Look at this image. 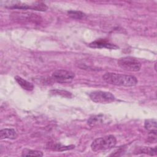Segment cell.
<instances>
[{"mask_svg": "<svg viewBox=\"0 0 157 157\" xmlns=\"http://www.w3.org/2000/svg\"><path fill=\"white\" fill-rule=\"evenodd\" d=\"M103 80L107 83L124 86H133L137 84V78L133 75L107 72L102 76Z\"/></svg>", "mask_w": 157, "mask_h": 157, "instance_id": "6da1fadb", "label": "cell"}, {"mask_svg": "<svg viewBox=\"0 0 157 157\" xmlns=\"http://www.w3.org/2000/svg\"><path fill=\"white\" fill-rule=\"evenodd\" d=\"M116 144L115 137L113 135H109L94 140L91 144V148L94 151H99L112 148Z\"/></svg>", "mask_w": 157, "mask_h": 157, "instance_id": "7a4b0ae2", "label": "cell"}, {"mask_svg": "<svg viewBox=\"0 0 157 157\" xmlns=\"http://www.w3.org/2000/svg\"><path fill=\"white\" fill-rule=\"evenodd\" d=\"M118 65L124 70L137 72L141 68V63L135 58L131 56H126L120 58L117 62Z\"/></svg>", "mask_w": 157, "mask_h": 157, "instance_id": "3957f363", "label": "cell"}, {"mask_svg": "<svg viewBox=\"0 0 157 157\" xmlns=\"http://www.w3.org/2000/svg\"><path fill=\"white\" fill-rule=\"evenodd\" d=\"M90 99L94 102L105 104L113 102L115 98L110 92L104 91H94L90 94Z\"/></svg>", "mask_w": 157, "mask_h": 157, "instance_id": "277c9868", "label": "cell"}, {"mask_svg": "<svg viewBox=\"0 0 157 157\" xmlns=\"http://www.w3.org/2000/svg\"><path fill=\"white\" fill-rule=\"evenodd\" d=\"M52 77L54 80L58 82L63 83L70 82L73 80L75 77V74L74 72L59 69L53 72Z\"/></svg>", "mask_w": 157, "mask_h": 157, "instance_id": "5b68a950", "label": "cell"}, {"mask_svg": "<svg viewBox=\"0 0 157 157\" xmlns=\"http://www.w3.org/2000/svg\"><path fill=\"white\" fill-rule=\"evenodd\" d=\"M10 9H31L35 10H39V11H45L47 9V6L42 2H37L34 3L31 5H28L26 4H21L20 2L15 3V4L11 5L9 7Z\"/></svg>", "mask_w": 157, "mask_h": 157, "instance_id": "8992f818", "label": "cell"}, {"mask_svg": "<svg viewBox=\"0 0 157 157\" xmlns=\"http://www.w3.org/2000/svg\"><path fill=\"white\" fill-rule=\"evenodd\" d=\"M89 46L91 48H106L108 49H113L117 50L118 48V47L115 44H112L109 41L105 39H98L94 40L90 44H89Z\"/></svg>", "mask_w": 157, "mask_h": 157, "instance_id": "52a82bcc", "label": "cell"}, {"mask_svg": "<svg viewBox=\"0 0 157 157\" xmlns=\"http://www.w3.org/2000/svg\"><path fill=\"white\" fill-rule=\"evenodd\" d=\"M17 136V131L13 128H5L0 131V137L1 139H15Z\"/></svg>", "mask_w": 157, "mask_h": 157, "instance_id": "ba28073f", "label": "cell"}, {"mask_svg": "<svg viewBox=\"0 0 157 157\" xmlns=\"http://www.w3.org/2000/svg\"><path fill=\"white\" fill-rule=\"evenodd\" d=\"M14 78L16 80V82L18 83V85L24 90L28 91H32L34 89V85H33V83H30L29 82H28L22 77L17 75Z\"/></svg>", "mask_w": 157, "mask_h": 157, "instance_id": "9c48e42d", "label": "cell"}, {"mask_svg": "<svg viewBox=\"0 0 157 157\" xmlns=\"http://www.w3.org/2000/svg\"><path fill=\"white\" fill-rule=\"evenodd\" d=\"M48 148L55 150V151H66V150H70L72 149H74L75 148V146L73 145H63L61 144H53L51 143L48 145Z\"/></svg>", "mask_w": 157, "mask_h": 157, "instance_id": "30bf717a", "label": "cell"}, {"mask_svg": "<svg viewBox=\"0 0 157 157\" xmlns=\"http://www.w3.org/2000/svg\"><path fill=\"white\" fill-rule=\"evenodd\" d=\"M44 155L43 153L39 150H31L28 148H25L22 151V156H38L41 157Z\"/></svg>", "mask_w": 157, "mask_h": 157, "instance_id": "8fae6325", "label": "cell"}, {"mask_svg": "<svg viewBox=\"0 0 157 157\" xmlns=\"http://www.w3.org/2000/svg\"><path fill=\"white\" fill-rule=\"evenodd\" d=\"M144 127L145 129L149 132L156 131V120L155 119H149L146 120L145 121Z\"/></svg>", "mask_w": 157, "mask_h": 157, "instance_id": "7c38bea8", "label": "cell"}, {"mask_svg": "<svg viewBox=\"0 0 157 157\" xmlns=\"http://www.w3.org/2000/svg\"><path fill=\"white\" fill-rule=\"evenodd\" d=\"M67 14L71 18L76 20H82L86 17L85 13L78 10H69L67 12Z\"/></svg>", "mask_w": 157, "mask_h": 157, "instance_id": "4fadbf2b", "label": "cell"}, {"mask_svg": "<svg viewBox=\"0 0 157 157\" xmlns=\"http://www.w3.org/2000/svg\"><path fill=\"white\" fill-rule=\"evenodd\" d=\"M104 121L102 115H97L91 117L88 120V124L91 126H95L99 124H102Z\"/></svg>", "mask_w": 157, "mask_h": 157, "instance_id": "5bb4252c", "label": "cell"}, {"mask_svg": "<svg viewBox=\"0 0 157 157\" xmlns=\"http://www.w3.org/2000/svg\"><path fill=\"white\" fill-rule=\"evenodd\" d=\"M50 93L53 95H59L62 96L65 98H71L72 97V94L71 93L65 91V90H53L50 91Z\"/></svg>", "mask_w": 157, "mask_h": 157, "instance_id": "9a60e30c", "label": "cell"}, {"mask_svg": "<svg viewBox=\"0 0 157 157\" xmlns=\"http://www.w3.org/2000/svg\"><path fill=\"white\" fill-rule=\"evenodd\" d=\"M139 151L142 153L148 154L150 155H155L156 154V148L154 147H144L139 150Z\"/></svg>", "mask_w": 157, "mask_h": 157, "instance_id": "2e32d148", "label": "cell"}]
</instances>
